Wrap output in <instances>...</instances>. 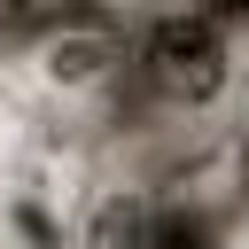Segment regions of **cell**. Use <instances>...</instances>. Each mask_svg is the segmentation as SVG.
<instances>
[{
  "label": "cell",
  "instance_id": "1",
  "mask_svg": "<svg viewBox=\"0 0 249 249\" xmlns=\"http://www.w3.org/2000/svg\"><path fill=\"white\" fill-rule=\"evenodd\" d=\"M140 78H148V93L171 101V109H210V101L226 93V78H233L218 16H202V8L156 16V23L140 31Z\"/></svg>",
  "mask_w": 249,
  "mask_h": 249
},
{
  "label": "cell",
  "instance_id": "2",
  "mask_svg": "<svg viewBox=\"0 0 249 249\" xmlns=\"http://www.w3.org/2000/svg\"><path fill=\"white\" fill-rule=\"evenodd\" d=\"M86 249H156V202L148 195H109L86 226Z\"/></svg>",
  "mask_w": 249,
  "mask_h": 249
},
{
  "label": "cell",
  "instance_id": "3",
  "mask_svg": "<svg viewBox=\"0 0 249 249\" xmlns=\"http://www.w3.org/2000/svg\"><path fill=\"white\" fill-rule=\"evenodd\" d=\"M109 62H117L109 31H62V39H47V78L54 86H93Z\"/></svg>",
  "mask_w": 249,
  "mask_h": 249
},
{
  "label": "cell",
  "instance_id": "4",
  "mask_svg": "<svg viewBox=\"0 0 249 249\" xmlns=\"http://www.w3.org/2000/svg\"><path fill=\"white\" fill-rule=\"evenodd\" d=\"M156 249H210V226H202V218H163V210H156Z\"/></svg>",
  "mask_w": 249,
  "mask_h": 249
},
{
  "label": "cell",
  "instance_id": "5",
  "mask_svg": "<svg viewBox=\"0 0 249 249\" xmlns=\"http://www.w3.org/2000/svg\"><path fill=\"white\" fill-rule=\"evenodd\" d=\"M16 16H23V0H0V23H16Z\"/></svg>",
  "mask_w": 249,
  "mask_h": 249
}]
</instances>
